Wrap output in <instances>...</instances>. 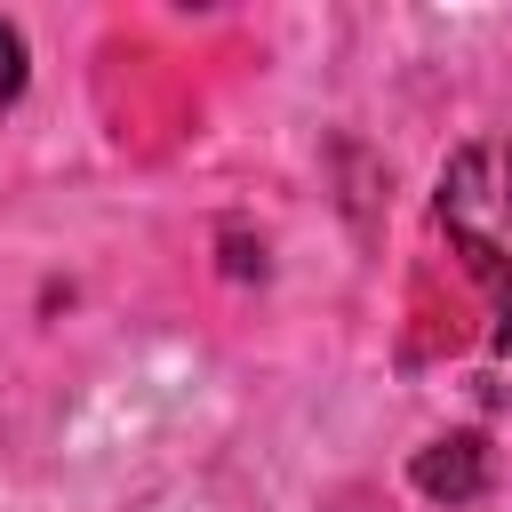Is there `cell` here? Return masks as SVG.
I'll list each match as a JSON object with an SVG mask.
<instances>
[{
  "instance_id": "obj_1",
  "label": "cell",
  "mask_w": 512,
  "mask_h": 512,
  "mask_svg": "<svg viewBox=\"0 0 512 512\" xmlns=\"http://www.w3.org/2000/svg\"><path fill=\"white\" fill-rule=\"evenodd\" d=\"M432 224L488 296V344L472 360V392L488 408H512V136H472L440 160Z\"/></svg>"
},
{
  "instance_id": "obj_2",
  "label": "cell",
  "mask_w": 512,
  "mask_h": 512,
  "mask_svg": "<svg viewBox=\"0 0 512 512\" xmlns=\"http://www.w3.org/2000/svg\"><path fill=\"white\" fill-rule=\"evenodd\" d=\"M408 480H416V496H432V504H472V496L488 488V440H480V432L424 440L416 464H408Z\"/></svg>"
},
{
  "instance_id": "obj_3",
  "label": "cell",
  "mask_w": 512,
  "mask_h": 512,
  "mask_svg": "<svg viewBox=\"0 0 512 512\" xmlns=\"http://www.w3.org/2000/svg\"><path fill=\"white\" fill-rule=\"evenodd\" d=\"M16 80H24V40H16V24H0V104L16 96Z\"/></svg>"
}]
</instances>
